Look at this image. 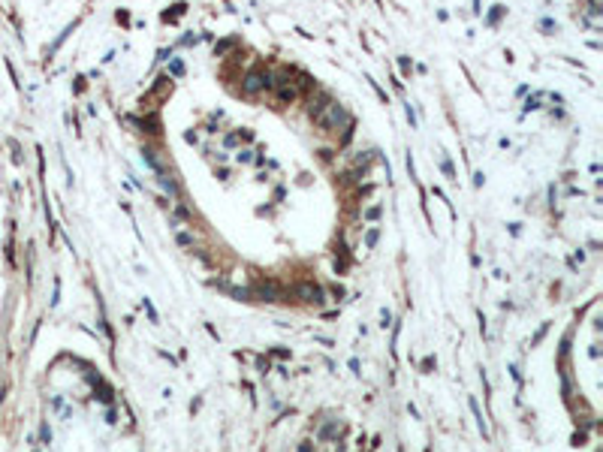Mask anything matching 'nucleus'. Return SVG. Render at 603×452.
<instances>
[{"label": "nucleus", "instance_id": "nucleus-1", "mask_svg": "<svg viewBox=\"0 0 603 452\" xmlns=\"http://www.w3.org/2000/svg\"><path fill=\"white\" fill-rule=\"evenodd\" d=\"M314 124L323 130V133H332V130H341V127H353L350 115L344 112V106H341L338 99H329V103L320 109V115L314 118Z\"/></svg>", "mask_w": 603, "mask_h": 452}, {"label": "nucleus", "instance_id": "nucleus-2", "mask_svg": "<svg viewBox=\"0 0 603 452\" xmlns=\"http://www.w3.org/2000/svg\"><path fill=\"white\" fill-rule=\"evenodd\" d=\"M271 88V72L268 69H250L241 82V94L244 97H257L260 91H268Z\"/></svg>", "mask_w": 603, "mask_h": 452}, {"label": "nucleus", "instance_id": "nucleus-3", "mask_svg": "<svg viewBox=\"0 0 603 452\" xmlns=\"http://www.w3.org/2000/svg\"><path fill=\"white\" fill-rule=\"evenodd\" d=\"M296 295H299L302 302H308V305H323V302H326V295H323V290H320L317 284H299V287H296Z\"/></svg>", "mask_w": 603, "mask_h": 452}, {"label": "nucleus", "instance_id": "nucleus-4", "mask_svg": "<svg viewBox=\"0 0 603 452\" xmlns=\"http://www.w3.org/2000/svg\"><path fill=\"white\" fill-rule=\"evenodd\" d=\"M470 410H473V416H476V425H480V431H483V437H489V428H486V419H483V413H480V404L470 398Z\"/></svg>", "mask_w": 603, "mask_h": 452}, {"label": "nucleus", "instance_id": "nucleus-5", "mask_svg": "<svg viewBox=\"0 0 603 452\" xmlns=\"http://www.w3.org/2000/svg\"><path fill=\"white\" fill-rule=\"evenodd\" d=\"M39 440H42L45 446L52 443V428H48V422H42V425H39Z\"/></svg>", "mask_w": 603, "mask_h": 452}, {"label": "nucleus", "instance_id": "nucleus-6", "mask_svg": "<svg viewBox=\"0 0 603 452\" xmlns=\"http://www.w3.org/2000/svg\"><path fill=\"white\" fill-rule=\"evenodd\" d=\"M377 238H380V229H368V235H365V247H374V244H377Z\"/></svg>", "mask_w": 603, "mask_h": 452}, {"label": "nucleus", "instance_id": "nucleus-7", "mask_svg": "<svg viewBox=\"0 0 603 452\" xmlns=\"http://www.w3.org/2000/svg\"><path fill=\"white\" fill-rule=\"evenodd\" d=\"M178 244H181V247H190V244H193V235H187V232H178Z\"/></svg>", "mask_w": 603, "mask_h": 452}, {"label": "nucleus", "instance_id": "nucleus-8", "mask_svg": "<svg viewBox=\"0 0 603 452\" xmlns=\"http://www.w3.org/2000/svg\"><path fill=\"white\" fill-rule=\"evenodd\" d=\"M142 305H145V311H148V317H151V323H157V311H154V305H151L148 298H145Z\"/></svg>", "mask_w": 603, "mask_h": 452}, {"label": "nucleus", "instance_id": "nucleus-9", "mask_svg": "<svg viewBox=\"0 0 603 452\" xmlns=\"http://www.w3.org/2000/svg\"><path fill=\"white\" fill-rule=\"evenodd\" d=\"M332 295H335V298H344V295H347V290H344L341 284H335V287H332Z\"/></svg>", "mask_w": 603, "mask_h": 452}, {"label": "nucleus", "instance_id": "nucleus-10", "mask_svg": "<svg viewBox=\"0 0 603 452\" xmlns=\"http://www.w3.org/2000/svg\"><path fill=\"white\" fill-rule=\"evenodd\" d=\"M365 217H368V220H374V217H380V205H374V208H368V211H365Z\"/></svg>", "mask_w": 603, "mask_h": 452}, {"label": "nucleus", "instance_id": "nucleus-11", "mask_svg": "<svg viewBox=\"0 0 603 452\" xmlns=\"http://www.w3.org/2000/svg\"><path fill=\"white\" fill-rule=\"evenodd\" d=\"M380 320H383V323H380V325H383V329H386V325H392V323H389V320H392V314H389V311H383V314H380Z\"/></svg>", "mask_w": 603, "mask_h": 452}, {"label": "nucleus", "instance_id": "nucleus-12", "mask_svg": "<svg viewBox=\"0 0 603 452\" xmlns=\"http://www.w3.org/2000/svg\"><path fill=\"white\" fill-rule=\"evenodd\" d=\"M106 422H112V425H115V422H118V413H115V410H112V407H109V410H106Z\"/></svg>", "mask_w": 603, "mask_h": 452}, {"label": "nucleus", "instance_id": "nucleus-13", "mask_svg": "<svg viewBox=\"0 0 603 452\" xmlns=\"http://www.w3.org/2000/svg\"><path fill=\"white\" fill-rule=\"evenodd\" d=\"M432 368H435V359H432V356H429V359H425V362H422V371H425V374H429V371H432Z\"/></svg>", "mask_w": 603, "mask_h": 452}]
</instances>
